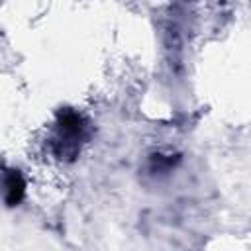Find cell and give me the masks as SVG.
I'll return each instance as SVG.
<instances>
[{
	"label": "cell",
	"instance_id": "1",
	"mask_svg": "<svg viewBox=\"0 0 251 251\" xmlns=\"http://www.w3.org/2000/svg\"><path fill=\"white\" fill-rule=\"evenodd\" d=\"M88 139V122L82 114L65 108L57 114V124H55V135L51 139V149L55 157L63 161H73L80 145Z\"/></svg>",
	"mask_w": 251,
	"mask_h": 251
},
{
	"label": "cell",
	"instance_id": "2",
	"mask_svg": "<svg viewBox=\"0 0 251 251\" xmlns=\"http://www.w3.org/2000/svg\"><path fill=\"white\" fill-rule=\"evenodd\" d=\"M25 196V180L20 171L6 169L4 173V202L6 206H18Z\"/></svg>",
	"mask_w": 251,
	"mask_h": 251
},
{
	"label": "cell",
	"instance_id": "3",
	"mask_svg": "<svg viewBox=\"0 0 251 251\" xmlns=\"http://www.w3.org/2000/svg\"><path fill=\"white\" fill-rule=\"evenodd\" d=\"M178 163V157L175 155H153L151 157V171L153 173H163V171H169L173 169L175 165Z\"/></svg>",
	"mask_w": 251,
	"mask_h": 251
}]
</instances>
